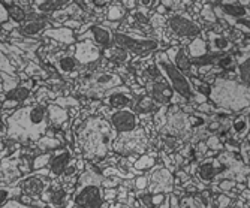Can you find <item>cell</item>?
<instances>
[{
    "label": "cell",
    "instance_id": "836d02e7",
    "mask_svg": "<svg viewBox=\"0 0 250 208\" xmlns=\"http://www.w3.org/2000/svg\"><path fill=\"white\" fill-rule=\"evenodd\" d=\"M199 177L204 180V181H210L214 175H216V168L213 165V162H206L204 165H201L199 168Z\"/></svg>",
    "mask_w": 250,
    "mask_h": 208
},
{
    "label": "cell",
    "instance_id": "d6986e66",
    "mask_svg": "<svg viewBox=\"0 0 250 208\" xmlns=\"http://www.w3.org/2000/svg\"><path fill=\"white\" fill-rule=\"evenodd\" d=\"M45 38H51L60 43H64V45H72V43H77L75 42V35H74V30L69 29V27H59V29H48L47 32L43 33Z\"/></svg>",
    "mask_w": 250,
    "mask_h": 208
},
{
    "label": "cell",
    "instance_id": "ba28073f",
    "mask_svg": "<svg viewBox=\"0 0 250 208\" xmlns=\"http://www.w3.org/2000/svg\"><path fill=\"white\" fill-rule=\"evenodd\" d=\"M147 135L143 129H135L132 132L127 133H120L119 138H116L114 141V148L117 153L123 154V156H129V154H140L147 148Z\"/></svg>",
    "mask_w": 250,
    "mask_h": 208
},
{
    "label": "cell",
    "instance_id": "7a4b0ae2",
    "mask_svg": "<svg viewBox=\"0 0 250 208\" xmlns=\"http://www.w3.org/2000/svg\"><path fill=\"white\" fill-rule=\"evenodd\" d=\"M117 132L111 125H108L102 119H88L84 122L78 132V144L83 150L85 159L98 162L102 160L111 147V141H114Z\"/></svg>",
    "mask_w": 250,
    "mask_h": 208
},
{
    "label": "cell",
    "instance_id": "816d5d0a",
    "mask_svg": "<svg viewBox=\"0 0 250 208\" xmlns=\"http://www.w3.org/2000/svg\"><path fill=\"white\" fill-rule=\"evenodd\" d=\"M122 5H125L126 8H133L136 5V2H122Z\"/></svg>",
    "mask_w": 250,
    "mask_h": 208
},
{
    "label": "cell",
    "instance_id": "ffe728a7",
    "mask_svg": "<svg viewBox=\"0 0 250 208\" xmlns=\"http://www.w3.org/2000/svg\"><path fill=\"white\" fill-rule=\"evenodd\" d=\"M57 69L64 74V75H69V77H74V74L77 75V69H78V63L75 60L74 56H69V54H59L54 60Z\"/></svg>",
    "mask_w": 250,
    "mask_h": 208
},
{
    "label": "cell",
    "instance_id": "f35d334b",
    "mask_svg": "<svg viewBox=\"0 0 250 208\" xmlns=\"http://www.w3.org/2000/svg\"><path fill=\"white\" fill-rule=\"evenodd\" d=\"M60 146V143L57 140H54V138H50V136H42L41 141H39V147L43 148V150H48V148H57Z\"/></svg>",
    "mask_w": 250,
    "mask_h": 208
},
{
    "label": "cell",
    "instance_id": "f1b7e54d",
    "mask_svg": "<svg viewBox=\"0 0 250 208\" xmlns=\"http://www.w3.org/2000/svg\"><path fill=\"white\" fill-rule=\"evenodd\" d=\"M20 84V78L17 75H8L2 72V91H5L6 95H11L14 90H17Z\"/></svg>",
    "mask_w": 250,
    "mask_h": 208
},
{
    "label": "cell",
    "instance_id": "30bf717a",
    "mask_svg": "<svg viewBox=\"0 0 250 208\" xmlns=\"http://www.w3.org/2000/svg\"><path fill=\"white\" fill-rule=\"evenodd\" d=\"M168 30L180 38H193L195 39L201 29L188 15L175 14L168 20Z\"/></svg>",
    "mask_w": 250,
    "mask_h": 208
},
{
    "label": "cell",
    "instance_id": "f6af8a7d",
    "mask_svg": "<svg viewBox=\"0 0 250 208\" xmlns=\"http://www.w3.org/2000/svg\"><path fill=\"white\" fill-rule=\"evenodd\" d=\"M147 184H148V178L147 177H140V178H136V181H135V186H136V189H146L147 187Z\"/></svg>",
    "mask_w": 250,
    "mask_h": 208
},
{
    "label": "cell",
    "instance_id": "6da1fadb",
    "mask_svg": "<svg viewBox=\"0 0 250 208\" xmlns=\"http://www.w3.org/2000/svg\"><path fill=\"white\" fill-rule=\"evenodd\" d=\"M48 120V106L43 104L20 108L8 119L6 136L21 143L41 140L47 132Z\"/></svg>",
    "mask_w": 250,
    "mask_h": 208
},
{
    "label": "cell",
    "instance_id": "277c9868",
    "mask_svg": "<svg viewBox=\"0 0 250 208\" xmlns=\"http://www.w3.org/2000/svg\"><path fill=\"white\" fill-rule=\"evenodd\" d=\"M154 64L157 66V69L161 71V74L167 78L168 84L172 87V90L181 99H186V101H190V102H193V101L204 102V101H206V96L201 95L199 91L195 90L190 80L183 72H180L178 69L172 64V62L168 59L167 53H157Z\"/></svg>",
    "mask_w": 250,
    "mask_h": 208
},
{
    "label": "cell",
    "instance_id": "ab89813d",
    "mask_svg": "<svg viewBox=\"0 0 250 208\" xmlns=\"http://www.w3.org/2000/svg\"><path fill=\"white\" fill-rule=\"evenodd\" d=\"M180 208H202V204L198 198L195 196H189V198H183L180 202Z\"/></svg>",
    "mask_w": 250,
    "mask_h": 208
},
{
    "label": "cell",
    "instance_id": "52a82bcc",
    "mask_svg": "<svg viewBox=\"0 0 250 208\" xmlns=\"http://www.w3.org/2000/svg\"><path fill=\"white\" fill-rule=\"evenodd\" d=\"M90 78L85 80L83 84V93L88 96H109L117 87H122V78L117 74L112 72H99L95 75H88Z\"/></svg>",
    "mask_w": 250,
    "mask_h": 208
},
{
    "label": "cell",
    "instance_id": "3957f363",
    "mask_svg": "<svg viewBox=\"0 0 250 208\" xmlns=\"http://www.w3.org/2000/svg\"><path fill=\"white\" fill-rule=\"evenodd\" d=\"M210 99L220 108L240 111L250 105V85L226 78H217L210 90Z\"/></svg>",
    "mask_w": 250,
    "mask_h": 208
},
{
    "label": "cell",
    "instance_id": "11a10c76",
    "mask_svg": "<svg viewBox=\"0 0 250 208\" xmlns=\"http://www.w3.org/2000/svg\"><path fill=\"white\" fill-rule=\"evenodd\" d=\"M249 184H250V178H249Z\"/></svg>",
    "mask_w": 250,
    "mask_h": 208
},
{
    "label": "cell",
    "instance_id": "7c38bea8",
    "mask_svg": "<svg viewBox=\"0 0 250 208\" xmlns=\"http://www.w3.org/2000/svg\"><path fill=\"white\" fill-rule=\"evenodd\" d=\"M174 187V177L167 168H157L148 178V190L151 195L171 192Z\"/></svg>",
    "mask_w": 250,
    "mask_h": 208
},
{
    "label": "cell",
    "instance_id": "4fadbf2b",
    "mask_svg": "<svg viewBox=\"0 0 250 208\" xmlns=\"http://www.w3.org/2000/svg\"><path fill=\"white\" fill-rule=\"evenodd\" d=\"M167 129L174 136H183L190 129V120L189 115L180 111L177 106L169 108L167 115Z\"/></svg>",
    "mask_w": 250,
    "mask_h": 208
},
{
    "label": "cell",
    "instance_id": "4dcf8cb0",
    "mask_svg": "<svg viewBox=\"0 0 250 208\" xmlns=\"http://www.w3.org/2000/svg\"><path fill=\"white\" fill-rule=\"evenodd\" d=\"M6 8H8V11H9V17H11V20H12V22L14 24H20V22H22L26 20V12L22 11L18 5H12V6H8V5H5Z\"/></svg>",
    "mask_w": 250,
    "mask_h": 208
},
{
    "label": "cell",
    "instance_id": "1f68e13d",
    "mask_svg": "<svg viewBox=\"0 0 250 208\" xmlns=\"http://www.w3.org/2000/svg\"><path fill=\"white\" fill-rule=\"evenodd\" d=\"M109 21H120L125 17V6L122 3H112L106 14Z\"/></svg>",
    "mask_w": 250,
    "mask_h": 208
},
{
    "label": "cell",
    "instance_id": "7402d4cb",
    "mask_svg": "<svg viewBox=\"0 0 250 208\" xmlns=\"http://www.w3.org/2000/svg\"><path fill=\"white\" fill-rule=\"evenodd\" d=\"M130 104H132V98L127 93V88L126 87H117L114 90V93L109 95V105L112 108L126 109Z\"/></svg>",
    "mask_w": 250,
    "mask_h": 208
},
{
    "label": "cell",
    "instance_id": "7bdbcfd3",
    "mask_svg": "<svg viewBox=\"0 0 250 208\" xmlns=\"http://www.w3.org/2000/svg\"><path fill=\"white\" fill-rule=\"evenodd\" d=\"M0 21H2V26H5L6 22L11 20V17H9V11H8V8L5 6V3L2 2V5H0Z\"/></svg>",
    "mask_w": 250,
    "mask_h": 208
},
{
    "label": "cell",
    "instance_id": "681fc988",
    "mask_svg": "<svg viewBox=\"0 0 250 208\" xmlns=\"http://www.w3.org/2000/svg\"><path fill=\"white\" fill-rule=\"evenodd\" d=\"M159 208H171V201H169V195L165 198V201L161 204V205H159Z\"/></svg>",
    "mask_w": 250,
    "mask_h": 208
},
{
    "label": "cell",
    "instance_id": "9c48e42d",
    "mask_svg": "<svg viewBox=\"0 0 250 208\" xmlns=\"http://www.w3.org/2000/svg\"><path fill=\"white\" fill-rule=\"evenodd\" d=\"M50 171H39L38 175H30L22 180L21 183V190L26 196H30L33 199H39L45 195V190L48 189V174Z\"/></svg>",
    "mask_w": 250,
    "mask_h": 208
},
{
    "label": "cell",
    "instance_id": "5b68a950",
    "mask_svg": "<svg viewBox=\"0 0 250 208\" xmlns=\"http://www.w3.org/2000/svg\"><path fill=\"white\" fill-rule=\"evenodd\" d=\"M93 172H85L80 178L78 189L74 193V204L78 208H101L104 202V192L101 189L104 180L90 178Z\"/></svg>",
    "mask_w": 250,
    "mask_h": 208
},
{
    "label": "cell",
    "instance_id": "d590c367",
    "mask_svg": "<svg viewBox=\"0 0 250 208\" xmlns=\"http://www.w3.org/2000/svg\"><path fill=\"white\" fill-rule=\"evenodd\" d=\"M232 129H234V132L237 135L247 133V130H249V120H247V117H240L238 120H235L234 125H232Z\"/></svg>",
    "mask_w": 250,
    "mask_h": 208
},
{
    "label": "cell",
    "instance_id": "cb8c5ba5",
    "mask_svg": "<svg viewBox=\"0 0 250 208\" xmlns=\"http://www.w3.org/2000/svg\"><path fill=\"white\" fill-rule=\"evenodd\" d=\"M237 74L244 84H250V53L240 56L237 62Z\"/></svg>",
    "mask_w": 250,
    "mask_h": 208
},
{
    "label": "cell",
    "instance_id": "ac0fdd59",
    "mask_svg": "<svg viewBox=\"0 0 250 208\" xmlns=\"http://www.w3.org/2000/svg\"><path fill=\"white\" fill-rule=\"evenodd\" d=\"M72 2L69 0H43V2H35L33 8L41 14H57L64 11Z\"/></svg>",
    "mask_w": 250,
    "mask_h": 208
},
{
    "label": "cell",
    "instance_id": "8992f818",
    "mask_svg": "<svg viewBox=\"0 0 250 208\" xmlns=\"http://www.w3.org/2000/svg\"><path fill=\"white\" fill-rule=\"evenodd\" d=\"M114 42L119 48H123L127 53H132L136 56H146L159 50V41L143 36L140 33L133 35V33L119 32L114 35Z\"/></svg>",
    "mask_w": 250,
    "mask_h": 208
},
{
    "label": "cell",
    "instance_id": "44dd1931",
    "mask_svg": "<svg viewBox=\"0 0 250 208\" xmlns=\"http://www.w3.org/2000/svg\"><path fill=\"white\" fill-rule=\"evenodd\" d=\"M151 95L154 98V101L161 102V104H168V102H174V93L175 91L172 88H169L167 84L162 83H153L151 84Z\"/></svg>",
    "mask_w": 250,
    "mask_h": 208
},
{
    "label": "cell",
    "instance_id": "e575fe53",
    "mask_svg": "<svg viewBox=\"0 0 250 208\" xmlns=\"http://www.w3.org/2000/svg\"><path fill=\"white\" fill-rule=\"evenodd\" d=\"M53 159V153H45V154H41L38 157H35L33 160V169H42L43 166H48L50 162Z\"/></svg>",
    "mask_w": 250,
    "mask_h": 208
},
{
    "label": "cell",
    "instance_id": "8d00e7d4",
    "mask_svg": "<svg viewBox=\"0 0 250 208\" xmlns=\"http://www.w3.org/2000/svg\"><path fill=\"white\" fill-rule=\"evenodd\" d=\"M154 165V157L153 156H143V157H140V160H136L135 162V168L136 169H140V171H143V169H147V168H151Z\"/></svg>",
    "mask_w": 250,
    "mask_h": 208
},
{
    "label": "cell",
    "instance_id": "d4e9b609",
    "mask_svg": "<svg viewBox=\"0 0 250 208\" xmlns=\"http://www.w3.org/2000/svg\"><path fill=\"white\" fill-rule=\"evenodd\" d=\"M208 48H207V42L202 38H195L190 41V43L188 45V53L192 59H201L207 54Z\"/></svg>",
    "mask_w": 250,
    "mask_h": 208
},
{
    "label": "cell",
    "instance_id": "60d3db41",
    "mask_svg": "<svg viewBox=\"0 0 250 208\" xmlns=\"http://www.w3.org/2000/svg\"><path fill=\"white\" fill-rule=\"evenodd\" d=\"M2 72L8 74V75H15V67L11 64V62L5 53H2Z\"/></svg>",
    "mask_w": 250,
    "mask_h": 208
},
{
    "label": "cell",
    "instance_id": "b9f144b4",
    "mask_svg": "<svg viewBox=\"0 0 250 208\" xmlns=\"http://www.w3.org/2000/svg\"><path fill=\"white\" fill-rule=\"evenodd\" d=\"M2 208H35V207L26 205V204H22L21 201H17V199H9L6 204L2 205Z\"/></svg>",
    "mask_w": 250,
    "mask_h": 208
},
{
    "label": "cell",
    "instance_id": "e0dca14e",
    "mask_svg": "<svg viewBox=\"0 0 250 208\" xmlns=\"http://www.w3.org/2000/svg\"><path fill=\"white\" fill-rule=\"evenodd\" d=\"M167 56L168 59L172 62V64L178 69L180 72L183 74H188L190 69H192V64H190V60L189 57L186 56L185 50L180 48V47H172L167 51Z\"/></svg>",
    "mask_w": 250,
    "mask_h": 208
},
{
    "label": "cell",
    "instance_id": "7dc6e473",
    "mask_svg": "<svg viewBox=\"0 0 250 208\" xmlns=\"http://www.w3.org/2000/svg\"><path fill=\"white\" fill-rule=\"evenodd\" d=\"M202 15H204V18H206V20H208V21H214L216 18H214V14L208 9V12H207V9L206 8H204V12H202Z\"/></svg>",
    "mask_w": 250,
    "mask_h": 208
},
{
    "label": "cell",
    "instance_id": "74e56055",
    "mask_svg": "<svg viewBox=\"0 0 250 208\" xmlns=\"http://www.w3.org/2000/svg\"><path fill=\"white\" fill-rule=\"evenodd\" d=\"M29 95H30V90L27 87H18L17 90H14L12 93L9 95V99H14L17 102H21V101L27 99Z\"/></svg>",
    "mask_w": 250,
    "mask_h": 208
},
{
    "label": "cell",
    "instance_id": "d6a6232c",
    "mask_svg": "<svg viewBox=\"0 0 250 208\" xmlns=\"http://www.w3.org/2000/svg\"><path fill=\"white\" fill-rule=\"evenodd\" d=\"M135 109L138 112H151L156 109V104H154V99L148 98V96H144L138 101V104L135 105Z\"/></svg>",
    "mask_w": 250,
    "mask_h": 208
},
{
    "label": "cell",
    "instance_id": "603a6c76",
    "mask_svg": "<svg viewBox=\"0 0 250 208\" xmlns=\"http://www.w3.org/2000/svg\"><path fill=\"white\" fill-rule=\"evenodd\" d=\"M48 29H47V21L45 20H27L24 24L20 27V32L26 36H36V35H41V33H45Z\"/></svg>",
    "mask_w": 250,
    "mask_h": 208
},
{
    "label": "cell",
    "instance_id": "8fae6325",
    "mask_svg": "<svg viewBox=\"0 0 250 208\" xmlns=\"http://www.w3.org/2000/svg\"><path fill=\"white\" fill-rule=\"evenodd\" d=\"M101 53H102L101 48L93 41L84 39V41H78L75 43L74 57L80 66H88V64H93L101 60Z\"/></svg>",
    "mask_w": 250,
    "mask_h": 208
},
{
    "label": "cell",
    "instance_id": "2e32d148",
    "mask_svg": "<svg viewBox=\"0 0 250 208\" xmlns=\"http://www.w3.org/2000/svg\"><path fill=\"white\" fill-rule=\"evenodd\" d=\"M69 164H71V153L67 151L66 148L57 150L56 153H53V159H51L50 165H48L50 175H53V177L62 175L63 172H66Z\"/></svg>",
    "mask_w": 250,
    "mask_h": 208
},
{
    "label": "cell",
    "instance_id": "f546056e",
    "mask_svg": "<svg viewBox=\"0 0 250 208\" xmlns=\"http://www.w3.org/2000/svg\"><path fill=\"white\" fill-rule=\"evenodd\" d=\"M105 56L111 60H114V62H119V63H126L129 60V53L123 48H111V50H106L105 51Z\"/></svg>",
    "mask_w": 250,
    "mask_h": 208
},
{
    "label": "cell",
    "instance_id": "83f0119b",
    "mask_svg": "<svg viewBox=\"0 0 250 208\" xmlns=\"http://www.w3.org/2000/svg\"><path fill=\"white\" fill-rule=\"evenodd\" d=\"M210 36V50L214 53H222V51H228L231 48V41H228L226 38L216 35V33H208Z\"/></svg>",
    "mask_w": 250,
    "mask_h": 208
},
{
    "label": "cell",
    "instance_id": "f907efd6",
    "mask_svg": "<svg viewBox=\"0 0 250 208\" xmlns=\"http://www.w3.org/2000/svg\"><path fill=\"white\" fill-rule=\"evenodd\" d=\"M104 196H106L108 199H109V198H116V190H112V192H111V190H106V192L104 193Z\"/></svg>",
    "mask_w": 250,
    "mask_h": 208
},
{
    "label": "cell",
    "instance_id": "5bb4252c",
    "mask_svg": "<svg viewBox=\"0 0 250 208\" xmlns=\"http://www.w3.org/2000/svg\"><path fill=\"white\" fill-rule=\"evenodd\" d=\"M111 126L117 133H127L138 129V117L130 109H120L111 115Z\"/></svg>",
    "mask_w": 250,
    "mask_h": 208
},
{
    "label": "cell",
    "instance_id": "ee69618b",
    "mask_svg": "<svg viewBox=\"0 0 250 208\" xmlns=\"http://www.w3.org/2000/svg\"><path fill=\"white\" fill-rule=\"evenodd\" d=\"M167 196H164L162 193H156V195H151L150 196V205L151 207H159L164 201H165Z\"/></svg>",
    "mask_w": 250,
    "mask_h": 208
},
{
    "label": "cell",
    "instance_id": "bcb514c9",
    "mask_svg": "<svg viewBox=\"0 0 250 208\" xmlns=\"http://www.w3.org/2000/svg\"><path fill=\"white\" fill-rule=\"evenodd\" d=\"M66 27H69V29H72V27L81 29V22H80V21H75V20H71V21H67V22H66Z\"/></svg>",
    "mask_w": 250,
    "mask_h": 208
},
{
    "label": "cell",
    "instance_id": "c3c4849f",
    "mask_svg": "<svg viewBox=\"0 0 250 208\" xmlns=\"http://www.w3.org/2000/svg\"><path fill=\"white\" fill-rule=\"evenodd\" d=\"M169 201H171V208H180V204H178V199H177V196H174V195H169Z\"/></svg>",
    "mask_w": 250,
    "mask_h": 208
},
{
    "label": "cell",
    "instance_id": "484cf974",
    "mask_svg": "<svg viewBox=\"0 0 250 208\" xmlns=\"http://www.w3.org/2000/svg\"><path fill=\"white\" fill-rule=\"evenodd\" d=\"M48 119H50V123H53L54 126H62L63 123L67 122L69 115H67V111L63 106L51 105L48 106Z\"/></svg>",
    "mask_w": 250,
    "mask_h": 208
},
{
    "label": "cell",
    "instance_id": "9a60e30c",
    "mask_svg": "<svg viewBox=\"0 0 250 208\" xmlns=\"http://www.w3.org/2000/svg\"><path fill=\"white\" fill-rule=\"evenodd\" d=\"M84 39L93 41L99 48H106L112 42H114V35H112V32L105 26L93 24L87 33L80 35V41H84Z\"/></svg>",
    "mask_w": 250,
    "mask_h": 208
},
{
    "label": "cell",
    "instance_id": "4316f807",
    "mask_svg": "<svg viewBox=\"0 0 250 208\" xmlns=\"http://www.w3.org/2000/svg\"><path fill=\"white\" fill-rule=\"evenodd\" d=\"M220 9L225 11L226 17H234V18H249V11L240 5V3H229V2H222L220 3Z\"/></svg>",
    "mask_w": 250,
    "mask_h": 208
},
{
    "label": "cell",
    "instance_id": "db71d44e",
    "mask_svg": "<svg viewBox=\"0 0 250 208\" xmlns=\"http://www.w3.org/2000/svg\"><path fill=\"white\" fill-rule=\"evenodd\" d=\"M247 140H249V143H250V135H249V136H247Z\"/></svg>",
    "mask_w": 250,
    "mask_h": 208
},
{
    "label": "cell",
    "instance_id": "f5cc1de1",
    "mask_svg": "<svg viewBox=\"0 0 250 208\" xmlns=\"http://www.w3.org/2000/svg\"><path fill=\"white\" fill-rule=\"evenodd\" d=\"M116 208H130V207H127V205H122V204H119V205H116Z\"/></svg>",
    "mask_w": 250,
    "mask_h": 208
}]
</instances>
